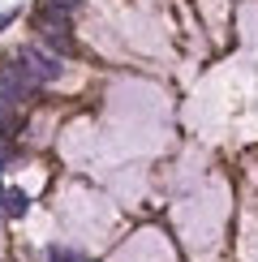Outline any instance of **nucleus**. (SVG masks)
I'll return each instance as SVG.
<instances>
[{
    "instance_id": "obj_5",
    "label": "nucleus",
    "mask_w": 258,
    "mask_h": 262,
    "mask_svg": "<svg viewBox=\"0 0 258 262\" xmlns=\"http://www.w3.org/2000/svg\"><path fill=\"white\" fill-rule=\"evenodd\" d=\"M52 5H56V9H64V13H69V9H78V0H52Z\"/></svg>"
},
{
    "instance_id": "obj_3",
    "label": "nucleus",
    "mask_w": 258,
    "mask_h": 262,
    "mask_svg": "<svg viewBox=\"0 0 258 262\" xmlns=\"http://www.w3.org/2000/svg\"><path fill=\"white\" fill-rule=\"evenodd\" d=\"M48 262H82V254H73V249H64V245H52Z\"/></svg>"
},
{
    "instance_id": "obj_2",
    "label": "nucleus",
    "mask_w": 258,
    "mask_h": 262,
    "mask_svg": "<svg viewBox=\"0 0 258 262\" xmlns=\"http://www.w3.org/2000/svg\"><path fill=\"white\" fill-rule=\"evenodd\" d=\"M0 211H5L9 220H22V215L30 211V198L22 189H0Z\"/></svg>"
},
{
    "instance_id": "obj_4",
    "label": "nucleus",
    "mask_w": 258,
    "mask_h": 262,
    "mask_svg": "<svg viewBox=\"0 0 258 262\" xmlns=\"http://www.w3.org/2000/svg\"><path fill=\"white\" fill-rule=\"evenodd\" d=\"M9 159H13V146H9V138H0V168H5Z\"/></svg>"
},
{
    "instance_id": "obj_1",
    "label": "nucleus",
    "mask_w": 258,
    "mask_h": 262,
    "mask_svg": "<svg viewBox=\"0 0 258 262\" xmlns=\"http://www.w3.org/2000/svg\"><path fill=\"white\" fill-rule=\"evenodd\" d=\"M17 64H22V69H26V78L35 82V86L60 82V73H64L60 56H52L48 48H22V52H17Z\"/></svg>"
}]
</instances>
